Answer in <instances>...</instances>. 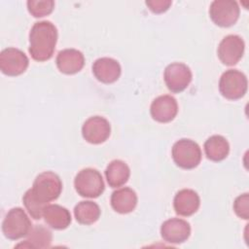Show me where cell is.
Returning <instances> with one entry per match:
<instances>
[{"label":"cell","instance_id":"cell-26","mask_svg":"<svg viewBox=\"0 0 249 249\" xmlns=\"http://www.w3.org/2000/svg\"><path fill=\"white\" fill-rule=\"evenodd\" d=\"M172 2L170 0H149L146 1V5L155 14H160L167 11Z\"/></svg>","mask_w":249,"mask_h":249},{"label":"cell","instance_id":"cell-18","mask_svg":"<svg viewBox=\"0 0 249 249\" xmlns=\"http://www.w3.org/2000/svg\"><path fill=\"white\" fill-rule=\"evenodd\" d=\"M43 217L47 225L54 230H64L71 223L70 212L58 204H48L45 207Z\"/></svg>","mask_w":249,"mask_h":249},{"label":"cell","instance_id":"cell-23","mask_svg":"<svg viewBox=\"0 0 249 249\" xmlns=\"http://www.w3.org/2000/svg\"><path fill=\"white\" fill-rule=\"evenodd\" d=\"M22 201H23V204H24L26 210L28 211V213L30 214V216L33 219L39 220L43 217V213H44L45 207L47 205L43 204L37 198H35V196L32 195L31 191H30V189L27 190L25 192V194L23 195Z\"/></svg>","mask_w":249,"mask_h":249},{"label":"cell","instance_id":"cell-1","mask_svg":"<svg viewBox=\"0 0 249 249\" xmlns=\"http://www.w3.org/2000/svg\"><path fill=\"white\" fill-rule=\"evenodd\" d=\"M57 41V30L49 20L35 22L29 33L28 52L37 61L49 60L54 52Z\"/></svg>","mask_w":249,"mask_h":249},{"label":"cell","instance_id":"cell-5","mask_svg":"<svg viewBox=\"0 0 249 249\" xmlns=\"http://www.w3.org/2000/svg\"><path fill=\"white\" fill-rule=\"evenodd\" d=\"M172 158L179 167L193 169L201 160V150L196 142L182 138L174 143L172 147Z\"/></svg>","mask_w":249,"mask_h":249},{"label":"cell","instance_id":"cell-6","mask_svg":"<svg viewBox=\"0 0 249 249\" xmlns=\"http://www.w3.org/2000/svg\"><path fill=\"white\" fill-rule=\"evenodd\" d=\"M247 78L242 72L229 69L220 78L219 90L227 99L236 100L244 96L247 91Z\"/></svg>","mask_w":249,"mask_h":249},{"label":"cell","instance_id":"cell-15","mask_svg":"<svg viewBox=\"0 0 249 249\" xmlns=\"http://www.w3.org/2000/svg\"><path fill=\"white\" fill-rule=\"evenodd\" d=\"M55 62L61 73L72 75L82 70L85 64V57L76 49H64L57 53Z\"/></svg>","mask_w":249,"mask_h":249},{"label":"cell","instance_id":"cell-12","mask_svg":"<svg viewBox=\"0 0 249 249\" xmlns=\"http://www.w3.org/2000/svg\"><path fill=\"white\" fill-rule=\"evenodd\" d=\"M160 234L168 243H183L191 234V226L183 219L171 218L162 223Z\"/></svg>","mask_w":249,"mask_h":249},{"label":"cell","instance_id":"cell-3","mask_svg":"<svg viewBox=\"0 0 249 249\" xmlns=\"http://www.w3.org/2000/svg\"><path fill=\"white\" fill-rule=\"evenodd\" d=\"M31 228L32 225L28 216L20 207H14L9 210L2 223L4 235L12 240L26 236Z\"/></svg>","mask_w":249,"mask_h":249},{"label":"cell","instance_id":"cell-17","mask_svg":"<svg viewBox=\"0 0 249 249\" xmlns=\"http://www.w3.org/2000/svg\"><path fill=\"white\" fill-rule=\"evenodd\" d=\"M137 204L136 193L128 188H121L113 192L111 196V205L113 209L121 214H126L134 210Z\"/></svg>","mask_w":249,"mask_h":249},{"label":"cell","instance_id":"cell-24","mask_svg":"<svg viewBox=\"0 0 249 249\" xmlns=\"http://www.w3.org/2000/svg\"><path fill=\"white\" fill-rule=\"evenodd\" d=\"M54 8L53 0H29L27 1L28 12L35 18H42L50 15Z\"/></svg>","mask_w":249,"mask_h":249},{"label":"cell","instance_id":"cell-2","mask_svg":"<svg viewBox=\"0 0 249 249\" xmlns=\"http://www.w3.org/2000/svg\"><path fill=\"white\" fill-rule=\"evenodd\" d=\"M30 191L35 198L48 205L50 201L59 196L62 191V183L57 174L52 171H45L36 177Z\"/></svg>","mask_w":249,"mask_h":249},{"label":"cell","instance_id":"cell-9","mask_svg":"<svg viewBox=\"0 0 249 249\" xmlns=\"http://www.w3.org/2000/svg\"><path fill=\"white\" fill-rule=\"evenodd\" d=\"M29 64L26 54L16 48H7L0 53V70L7 76H18L25 72Z\"/></svg>","mask_w":249,"mask_h":249},{"label":"cell","instance_id":"cell-21","mask_svg":"<svg viewBox=\"0 0 249 249\" xmlns=\"http://www.w3.org/2000/svg\"><path fill=\"white\" fill-rule=\"evenodd\" d=\"M27 238L24 242L19 243L17 247H28V248H48L52 243V232L42 225H36L31 228L30 231L26 235Z\"/></svg>","mask_w":249,"mask_h":249},{"label":"cell","instance_id":"cell-19","mask_svg":"<svg viewBox=\"0 0 249 249\" xmlns=\"http://www.w3.org/2000/svg\"><path fill=\"white\" fill-rule=\"evenodd\" d=\"M105 176L110 187L118 188L127 182L130 176V169L124 161L114 160L106 167Z\"/></svg>","mask_w":249,"mask_h":249},{"label":"cell","instance_id":"cell-4","mask_svg":"<svg viewBox=\"0 0 249 249\" xmlns=\"http://www.w3.org/2000/svg\"><path fill=\"white\" fill-rule=\"evenodd\" d=\"M76 192L84 197L95 198L104 192V182L99 171L93 168H84L78 172L74 180Z\"/></svg>","mask_w":249,"mask_h":249},{"label":"cell","instance_id":"cell-16","mask_svg":"<svg viewBox=\"0 0 249 249\" xmlns=\"http://www.w3.org/2000/svg\"><path fill=\"white\" fill-rule=\"evenodd\" d=\"M200 205V198L196 192L191 189L179 191L173 200L175 212L180 216H191L195 214Z\"/></svg>","mask_w":249,"mask_h":249},{"label":"cell","instance_id":"cell-10","mask_svg":"<svg viewBox=\"0 0 249 249\" xmlns=\"http://www.w3.org/2000/svg\"><path fill=\"white\" fill-rule=\"evenodd\" d=\"M245 49L243 39L238 35H228L220 42L217 53L220 60L229 66L235 65L242 57Z\"/></svg>","mask_w":249,"mask_h":249},{"label":"cell","instance_id":"cell-7","mask_svg":"<svg viewBox=\"0 0 249 249\" xmlns=\"http://www.w3.org/2000/svg\"><path fill=\"white\" fill-rule=\"evenodd\" d=\"M209 16L221 27L231 26L239 18L238 4L232 0H215L210 5Z\"/></svg>","mask_w":249,"mask_h":249},{"label":"cell","instance_id":"cell-14","mask_svg":"<svg viewBox=\"0 0 249 249\" xmlns=\"http://www.w3.org/2000/svg\"><path fill=\"white\" fill-rule=\"evenodd\" d=\"M122 68L120 63L111 57H100L92 64V73L101 83L112 84L121 76Z\"/></svg>","mask_w":249,"mask_h":249},{"label":"cell","instance_id":"cell-8","mask_svg":"<svg viewBox=\"0 0 249 249\" xmlns=\"http://www.w3.org/2000/svg\"><path fill=\"white\" fill-rule=\"evenodd\" d=\"M192 78L193 75L189 66L181 62H174L167 65L163 73V79L167 89L174 93L186 89Z\"/></svg>","mask_w":249,"mask_h":249},{"label":"cell","instance_id":"cell-20","mask_svg":"<svg viewBox=\"0 0 249 249\" xmlns=\"http://www.w3.org/2000/svg\"><path fill=\"white\" fill-rule=\"evenodd\" d=\"M204 152L210 160L221 161L229 155L230 145L222 135H212L204 143Z\"/></svg>","mask_w":249,"mask_h":249},{"label":"cell","instance_id":"cell-11","mask_svg":"<svg viewBox=\"0 0 249 249\" xmlns=\"http://www.w3.org/2000/svg\"><path fill=\"white\" fill-rule=\"evenodd\" d=\"M111 133L110 123L103 117L93 116L89 118L82 126L84 139L90 144L105 142Z\"/></svg>","mask_w":249,"mask_h":249},{"label":"cell","instance_id":"cell-25","mask_svg":"<svg viewBox=\"0 0 249 249\" xmlns=\"http://www.w3.org/2000/svg\"><path fill=\"white\" fill-rule=\"evenodd\" d=\"M233 210L235 214L244 220L249 218V195L248 193L238 196L233 202Z\"/></svg>","mask_w":249,"mask_h":249},{"label":"cell","instance_id":"cell-13","mask_svg":"<svg viewBox=\"0 0 249 249\" xmlns=\"http://www.w3.org/2000/svg\"><path fill=\"white\" fill-rule=\"evenodd\" d=\"M150 112L152 118L159 123L171 122L178 113L176 99L168 94L155 98L151 104Z\"/></svg>","mask_w":249,"mask_h":249},{"label":"cell","instance_id":"cell-22","mask_svg":"<svg viewBox=\"0 0 249 249\" xmlns=\"http://www.w3.org/2000/svg\"><path fill=\"white\" fill-rule=\"evenodd\" d=\"M76 220L82 225H91L100 217V208L97 203L90 200L79 202L74 208Z\"/></svg>","mask_w":249,"mask_h":249}]
</instances>
